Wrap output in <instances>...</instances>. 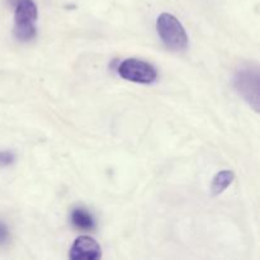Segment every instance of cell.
Wrapping results in <instances>:
<instances>
[{
	"label": "cell",
	"instance_id": "cell-1",
	"mask_svg": "<svg viewBox=\"0 0 260 260\" xmlns=\"http://www.w3.org/2000/svg\"><path fill=\"white\" fill-rule=\"evenodd\" d=\"M14 7V36L22 42L33 40L37 35L36 20L38 17L37 5L33 0H9Z\"/></svg>",
	"mask_w": 260,
	"mask_h": 260
},
{
	"label": "cell",
	"instance_id": "cell-2",
	"mask_svg": "<svg viewBox=\"0 0 260 260\" xmlns=\"http://www.w3.org/2000/svg\"><path fill=\"white\" fill-rule=\"evenodd\" d=\"M156 30L169 50L179 52L187 48L188 36L182 23L173 14L161 13L156 20Z\"/></svg>",
	"mask_w": 260,
	"mask_h": 260
},
{
	"label": "cell",
	"instance_id": "cell-3",
	"mask_svg": "<svg viewBox=\"0 0 260 260\" xmlns=\"http://www.w3.org/2000/svg\"><path fill=\"white\" fill-rule=\"evenodd\" d=\"M118 74L124 80L139 84H152L157 79V71L151 63L139 58H127L118 66Z\"/></svg>",
	"mask_w": 260,
	"mask_h": 260
},
{
	"label": "cell",
	"instance_id": "cell-4",
	"mask_svg": "<svg viewBox=\"0 0 260 260\" xmlns=\"http://www.w3.org/2000/svg\"><path fill=\"white\" fill-rule=\"evenodd\" d=\"M235 88L249 106L259 111V71L256 68H244L235 76Z\"/></svg>",
	"mask_w": 260,
	"mask_h": 260
},
{
	"label": "cell",
	"instance_id": "cell-5",
	"mask_svg": "<svg viewBox=\"0 0 260 260\" xmlns=\"http://www.w3.org/2000/svg\"><path fill=\"white\" fill-rule=\"evenodd\" d=\"M101 258V245L90 236H79L70 249L71 260H98Z\"/></svg>",
	"mask_w": 260,
	"mask_h": 260
},
{
	"label": "cell",
	"instance_id": "cell-6",
	"mask_svg": "<svg viewBox=\"0 0 260 260\" xmlns=\"http://www.w3.org/2000/svg\"><path fill=\"white\" fill-rule=\"evenodd\" d=\"M71 222L81 231H91L95 229V220L86 208H74L71 212Z\"/></svg>",
	"mask_w": 260,
	"mask_h": 260
},
{
	"label": "cell",
	"instance_id": "cell-7",
	"mask_svg": "<svg viewBox=\"0 0 260 260\" xmlns=\"http://www.w3.org/2000/svg\"><path fill=\"white\" fill-rule=\"evenodd\" d=\"M234 179H235V174L231 170H222V172L217 173L216 177L213 178L211 190L215 196L221 194L228 189V187L234 182Z\"/></svg>",
	"mask_w": 260,
	"mask_h": 260
},
{
	"label": "cell",
	"instance_id": "cell-8",
	"mask_svg": "<svg viewBox=\"0 0 260 260\" xmlns=\"http://www.w3.org/2000/svg\"><path fill=\"white\" fill-rule=\"evenodd\" d=\"M9 239H10L9 229H8V226L5 225L3 221H0V246L5 245V244L9 241Z\"/></svg>",
	"mask_w": 260,
	"mask_h": 260
},
{
	"label": "cell",
	"instance_id": "cell-9",
	"mask_svg": "<svg viewBox=\"0 0 260 260\" xmlns=\"http://www.w3.org/2000/svg\"><path fill=\"white\" fill-rule=\"evenodd\" d=\"M14 162V155L10 151H0V167H8Z\"/></svg>",
	"mask_w": 260,
	"mask_h": 260
}]
</instances>
